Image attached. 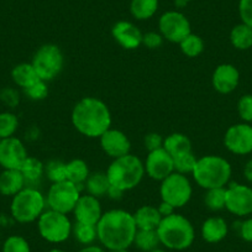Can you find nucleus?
I'll return each instance as SVG.
<instances>
[{
	"instance_id": "obj_46",
	"label": "nucleus",
	"mask_w": 252,
	"mask_h": 252,
	"mask_svg": "<svg viewBox=\"0 0 252 252\" xmlns=\"http://www.w3.org/2000/svg\"><path fill=\"white\" fill-rule=\"evenodd\" d=\"M123 190L119 188H115V187L110 186V188H109V192H108V197H110L111 199H115V200H119L121 197H123Z\"/></svg>"
},
{
	"instance_id": "obj_10",
	"label": "nucleus",
	"mask_w": 252,
	"mask_h": 252,
	"mask_svg": "<svg viewBox=\"0 0 252 252\" xmlns=\"http://www.w3.org/2000/svg\"><path fill=\"white\" fill-rule=\"evenodd\" d=\"M193 188L188 177L173 172L161 182L159 194L162 202L171 204L172 207L182 208L188 204L192 198Z\"/></svg>"
},
{
	"instance_id": "obj_2",
	"label": "nucleus",
	"mask_w": 252,
	"mask_h": 252,
	"mask_svg": "<svg viewBox=\"0 0 252 252\" xmlns=\"http://www.w3.org/2000/svg\"><path fill=\"white\" fill-rule=\"evenodd\" d=\"M71 120L74 129L89 139H99L113 123L109 106L94 96H86L74 105Z\"/></svg>"
},
{
	"instance_id": "obj_14",
	"label": "nucleus",
	"mask_w": 252,
	"mask_h": 252,
	"mask_svg": "<svg viewBox=\"0 0 252 252\" xmlns=\"http://www.w3.org/2000/svg\"><path fill=\"white\" fill-rule=\"evenodd\" d=\"M28 157V150L20 139L13 136L0 140V166L4 169H20Z\"/></svg>"
},
{
	"instance_id": "obj_28",
	"label": "nucleus",
	"mask_w": 252,
	"mask_h": 252,
	"mask_svg": "<svg viewBox=\"0 0 252 252\" xmlns=\"http://www.w3.org/2000/svg\"><path fill=\"white\" fill-rule=\"evenodd\" d=\"M20 172L23 173L26 184H35L40 182L45 174V164L40 159L29 156L21 166Z\"/></svg>"
},
{
	"instance_id": "obj_21",
	"label": "nucleus",
	"mask_w": 252,
	"mask_h": 252,
	"mask_svg": "<svg viewBox=\"0 0 252 252\" xmlns=\"http://www.w3.org/2000/svg\"><path fill=\"white\" fill-rule=\"evenodd\" d=\"M25 184L20 169H4L0 173V194L14 197L25 188Z\"/></svg>"
},
{
	"instance_id": "obj_34",
	"label": "nucleus",
	"mask_w": 252,
	"mask_h": 252,
	"mask_svg": "<svg viewBox=\"0 0 252 252\" xmlns=\"http://www.w3.org/2000/svg\"><path fill=\"white\" fill-rule=\"evenodd\" d=\"M19 127L18 116L10 111L0 113V140L13 137Z\"/></svg>"
},
{
	"instance_id": "obj_27",
	"label": "nucleus",
	"mask_w": 252,
	"mask_h": 252,
	"mask_svg": "<svg viewBox=\"0 0 252 252\" xmlns=\"http://www.w3.org/2000/svg\"><path fill=\"white\" fill-rule=\"evenodd\" d=\"M230 42L236 50H250L252 47V28L244 23L234 26L230 32Z\"/></svg>"
},
{
	"instance_id": "obj_36",
	"label": "nucleus",
	"mask_w": 252,
	"mask_h": 252,
	"mask_svg": "<svg viewBox=\"0 0 252 252\" xmlns=\"http://www.w3.org/2000/svg\"><path fill=\"white\" fill-rule=\"evenodd\" d=\"M45 174L52 183L67 181L66 176V163L53 159L45 166Z\"/></svg>"
},
{
	"instance_id": "obj_7",
	"label": "nucleus",
	"mask_w": 252,
	"mask_h": 252,
	"mask_svg": "<svg viewBox=\"0 0 252 252\" xmlns=\"http://www.w3.org/2000/svg\"><path fill=\"white\" fill-rule=\"evenodd\" d=\"M31 64L35 68L38 78L50 82L62 72L64 66V56L57 45L45 43L35 52Z\"/></svg>"
},
{
	"instance_id": "obj_41",
	"label": "nucleus",
	"mask_w": 252,
	"mask_h": 252,
	"mask_svg": "<svg viewBox=\"0 0 252 252\" xmlns=\"http://www.w3.org/2000/svg\"><path fill=\"white\" fill-rule=\"evenodd\" d=\"M163 141L164 139L158 132H149L147 135H145L144 145L147 149V151L151 152L155 151V150L162 149L163 147Z\"/></svg>"
},
{
	"instance_id": "obj_24",
	"label": "nucleus",
	"mask_w": 252,
	"mask_h": 252,
	"mask_svg": "<svg viewBox=\"0 0 252 252\" xmlns=\"http://www.w3.org/2000/svg\"><path fill=\"white\" fill-rule=\"evenodd\" d=\"M11 78L14 83L20 88L26 89L28 87L32 86L33 83L38 81V76L36 73L35 68L31 63H19L11 71Z\"/></svg>"
},
{
	"instance_id": "obj_48",
	"label": "nucleus",
	"mask_w": 252,
	"mask_h": 252,
	"mask_svg": "<svg viewBox=\"0 0 252 252\" xmlns=\"http://www.w3.org/2000/svg\"><path fill=\"white\" fill-rule=\"evenodd\" d=\"M78 252H106L103 247L96 246V245H88V246H84L83 249L79 250Z\"/></svg>"
},
{
	"instance_id": "obj_19",
	"label": "nucleus",
	"mask_w": 252,
	"mask_h": 252,
	"mask_svg": "<svg viewBox=\"0 0 252 252\" xmlns=\"http://www.w3.org/2000/svg\"><path fill=\"white\" fill-rule=\"evenodd\" d=\"M114 40L125 50H136L142 45V35L139 28L130 21H118L111 29Z\"/></svg>"
},
{
	"instance_id": "obj_52",
	"label": "nucleus",
	"mask_w": 252,
	"mask_h": 252,
	"mask_svg": "<svg viewBox=\"0 0 252 252\" xmlns=\"http://www.w3.org/2000/svg\"><path fill=\"white\" fill-rule=\"evenodd\" d=\"M181 1H184V3H188V1H190V0H181Z\"/></svg>"
},
{
	"instance_id": "obj_13",
	"label": "nucleus",
	"mask_w": 252,
	"mask_h": 252,
	"mask_svg": "<svg viewBox=\"0 0 252 252\" xmlns=\"http://www.w3.org/2000/svg\"><path fill=\"white\" fill-rule=\"evenodd\" d=\"M224 145L234 155H249L252 152V126L247 123L235 124L226 130Z\"/></svg>"
},
{
	"instance_id": "obj_25",
	"label": "nucleus",
	"mask_w": 252,
	"mask_h": 252,
	"mask_svg": "<svg viewBox=\"0 0 252 252\" xmlns=\"http://www.w3.org/2000/svg\"><path fill=\"white\" fill-rule=\"evenodd\" d=\"M163 149L172 157H176L178 155L192 151V141L187 135L181 134V132H173L164 137Z\"/></svg>"
},
{
	"instance_id": "obj_32",
	"label": "nucleus",
	"mask_w": 252,
	"mask_h": 252,
	"mask_svg": "<svg viewBox=\"0 0 252 252\" xmlns=\"http://www.w3.org/2000/svg\"><path fill=\"white\" fill-rule=\"evenodd\" d=\"M72 235L79 244L88 246L93 245L95 240H98V232H96V225H88L77 222L72 226Z\"/></svg>"
},
{
	"instance_id": "obj_1",
	"label": "nucleus",
	"mask_w": 252,
	"mask_h": 252,
	"mask_svg": "<svg viewBox=\"0 0 252 252\" xmlns=\"http://www.w3.org/2000/svg\"><path fill=\"white\" fill-rule=\"evenodd\" d=\"M136 231L134 214L123 209L103 213L96 224L98 240L106 250L129 249L134 244Z\"/></svg>"
},
{
	"instance_id": "obj_20",
	"label": "nucleus",
	"mask_w": 252,
	"mask_h": 252,
	"mask_svg": "<svg viewBox=\"0 0 252 252\" xmlns=\"http://www.w3.org/2000/svg\"><path fill=\"white\" fill-rule=\"evenodd\" d=\"M229 226L225 219L220 217H210L202 224L200 234L204 241L209 244H218L226 237Z\"/></svg>"
},
{
	"instance_id": "obj_42",
	"label": "nucleus",
	"mask_w": 252,
	"mask_h": 252,
	"mask_svg": "<svg viewBox=\"0 0 252 252\" xmlns=\"http://www.w3.org/2000/svg\"><path fill=\"white\" fill-rule=\"evenodd\" d=\"M239 14L242 23L252 28V0H240Z\"/></svg>"
},
{
	"instance_id": "obj_29",
	"label": "nucleus",
	"mask_w": 252,
	"mask_h": 252,
	"mask_svg": "<svg viewBox=\"0 0 252 252\" xmlns=\"http://www.w3.org/2000/svg\"><path fill=\"white\" fill-rule=\"evenodd\" d=\"M158 9V0H131L130 11L136 20H149Z\"/></svg>"
},
{
	"instance_id": "obj_49",
	"label": "nucleus",
	"mask_w": 252,
	"mask_h": 252,
	"mask_svg": "<svg viewBox=\"0 0 252 252\" xmlns=\"http://www.w3.org/2000/svg\"><path fill=\"white\" fill-rule=\"evenodd\" d=\"M108 252H129L127 249H116V250H108Z\"/></svg>"
},
{
	"instance_id": "obj_26",
	"label": "nucleus",
	"mask_w": 252,
	"mask_h": 252,
	"mask_svg": "<svg viewBox=\"0 0 252 252\" xmlns=\"http://www.w3.org/2000/svg\"><path fill=\"white\" fill-rule=\"evenodd\" d=\"M89 174L91 172H89L88 163L84 159L74 158L66 163L67 181L72 182L81 188L82 186H84V182L87 181Z\"/></svg>"
},
{
	"instance_id": "obj_16",
	"label": "nucleus",
	"mask_w": 252,
	"mask_h": 252,
	"mask_svg": "<svg viewBox=\"0 0 252 252\" xmlns=\"http://www.w3.org/2000/svg\"><path fill=\"white\" fill-rule=\"evenodd\" d=\"M101 150L111 158H119L130 154L131 142L125 132L118 129H109L99 137Z\"/></svg>"
},
{
	"instance_id": "obj_8",
	"label": "nucleus",
	"mask_w": 252,
	"mask_h": 252,
	"mask_svg": "<svg viewBox=\"0 0 252 252\" xmlns=\"http://www.w3.org/2000/svg\"><path fill=\"white\" fill-rule=\"evenodd\" d=\"M72 222L67 214L45 210L37 220V229L41 237L51 244H61L69 239L72 235Z\"/></svg>"
},
{
	"instance_id": "obj_5",
	"label": "nucleus",
	"mask_w": 252,
	"mask_h": 252,
	"mask_svg": "<svg viewBox=\"0 0 252 252\" xmlns=\"http://www.w3.org/2000/svg\"><path fill=\"white\" fill-rule=\"evenodd\" d=\"M106 174L111 186L127 192L136 188L146 173L144 162L135 155L127 154L114 158L106 169Z\"/></svg>"
},
{
	"instance_id": "obj_30",
	"label": "nucleus",
	"mask_w": 252,
	"mask_h": 252,
	"mask_svg": "<svg viewBox=\"0 0 252 252\" xmlns=\"http://www.w3.org/2000/svg\"><path fill=\"white\" fill-rule=\"evenodd\" d=\"M134 245H136L137 249L141 250V251L144 252H150L158 249L161 242H159V237H158V234H157V230L137 229L136 235H135V239H134Z\"/></svg>"
},
{
	"instance_id": "obj_37",
	"label": "nucleus",
	"mask_w": 252,
	"mask_h": 252,
	"mask_svg": "<svg viewBox=\"0 0 252 252\" xmlns=\"http://www.w3.org/2000/svg\"><path fill=\"white\" fill-rule=\"evenodd\" d=\"M1 252H31V247L25 237L13 235L4 241Z\"/></svg>"
},
{
	"instance_id": "obj_3",
	"label": "nucleus",
	"mask_w": 252,
	"mask_h": 252,
	"mask_svg": "<svg viewBox=\"0 0 252 252\" xmlns=\"http://www.w3.org/2000/svg\"><path fill=\"white\" fill-rule=\"evenodd\" d=\"M159 242L168 250L183 251L192 246L195 239L194 226L184 215L173 213L162 218L157 227Z\"/></svg>"
},
{
	"instance_id": "obj_40",
	"label": "nucleus",
	"mask_w": 252,
	"mask_h": 252,
	"mask_svg": "<svg viewBox=\"0 0 252 252\" xmlns=\"http://www.w3.org/2000/svg\"><path fill=\"white\" fill-rule=\"evenodd\" d=\"M163 36L159 32L150 31L142 35V45L146 46L149 50H157L163 45Z\"/></svg>"
},
{
	"instance_id": "obj_31",
	"label": "nucleus",
	"mask_w": 252,
	"mask_h": 252,
	"mask_svg": "<svg viewBox=\"0 0 252 252\" xmlns=\"http://www.w3.org/2000/svg\"><path fill=\"white\" fill-rule=\"evenodd\" d=\"M178 45L182 53L190 58L198 57L199 55H202L205 47L203 38L199 35H195V33H189Z\"/></svg>"
},
{
	"instance_id": "obj_33",
	"label": "nucleus",
	"mask_w": 252,
	"mask_h": 252,
	"mask_svg": "<svg viewBox=\"0 0 252 252\" xmlns=\"http://www.w3.org/2000/svg\"><path fill=\"white\" fill-rule=\"evenodd\" d=\"M204 203L207 208L212 212H220L225 209L226 205V188H213L207 189L204 197Z\"/></svg>"
},
{
	"instance_id": "obj_44",
	"label": "nucleus",
	"mask_w": 252,
	"mask_h": 252,
	"mask_svg": "<svg viewBox=\"0 0 252 252\" xmlns=\"http://www.w3.org/2000/svg\"><path fill=\"white\" fill-rule=\"evenodd\" d=\"M1 99H3L8 105L14 108V106L19 103V94L16 93L14 89H5V91L1 93Z\"/></svg>"
},
{
	"instance_id": "obj_38",
	"label": "nucleus",
	"mask_w": 252,
	"mask_h": 252,
	"mask_svg": "<svg viewBox=\"0 0 252 252\" xmlns=\"http://www.w3.org/2000/svg\"><path fill=\"white\" fill-rule=\"evenodd\" d=\"M24 93L31 100H43L46 96L48 95V87L47 82L42 81V79H38L36 83H33L32 86L28 87L26 89H24Z\"/></svg>"
},
{
	"instance_id": "obj_39",
	"label": "nucleus",
	"mask_w": 252,
	"mask_h": 252,
	"mask_svg": "<svg viewBox=\"0 0 252 252\" xmlns=\"http://www.w3.org/2000/svg\"><path fill=\"white\" fill-rule=\"evenodd\" d=\"M237 113L244 123H252V94H245L237 103Z\"/></svg>"
},
{
	"instance_id": "obj_51",
	"label": "nucleus",
	"mask_w": 252,
	"mask_h": 252,
	"mask_svg": "<svg viewBox=\"0 0 252 252\" xmlns=\"http://www.w3.org/2000/svg\"><path fill=\"white\" fill-rule=\"evenodd\" d=\"M150 252H168V251H166V250H162V249H156V250H154V251H150Z\"/></svg>"
},
{
	"instance_id": "obj_11",
	"label": "nucleus",
	"mask_w": 252,
	"mask_h": 252,
	"mask_svg": "<svg viewBox=\"0 0 252 252\" xmlns=\"http://www.w3.org/2000/svg\"><path fill=\"white\" fill-rule=\"evenodd\" d=\"M159 33L164 40L173 43H179L184 37L192 33L190 23L186 15L179 11H167L159 18Z\"/></svg>"
},
{
	"instance_id": "obj_17",
	"label": "nucleus",
	"mask_w": 252,
	"mask_h": 252,
	"mask_svg": "<svg viewBox=\"0 0 252 252\" xmlns=\"http://www.w3.org/2000/svg\"><path fill=\"white\" fill-rule=\"evenodd\" d=\"M240 72L234 64L222 63L214 69L212 76L213 88L220 94H230L237 88Z\"/></svg>"
},
{
	"instance_id": "obj_45",
	"label": "nucleus",
	"mask_w": 252,
	"mask_h": 252,
	"mask_svg": "<svg viewBox=\"0 0 252 252\" xmlns=\"http://www.w3.org/2000/svg\"><path fill=\"white\" fill-rule=\"evenodd\" d=\"M157 208H158V212H159V214L162 215V218L168 217V215L176 213V208L172 207L171 204H168V203H166V202H161V204H159Z\"/></svg>"
},
{
	"instance_id": "obj_6",
	"label": "nucleus",
	"mask_w": 252,
	"mask_h": 252,
	"mask_svg": "<svg viewBox=\"0 0 252 252\" xmlns=\"http://www.w3.org/2000/svg\"><path fill=\"white\" fill-rule=\"evenodd\" d=\"M47 207L46 197L33 187H25L13 197L10 212L14 219L21 224L37 221Z\"/></svg>"
},
{
	"instance_id": "obj_43",
	"label": "nucleus",
	"mask_w": 252,
	"mask_h": 252,
	"mask_svg": "<svg viewBox=\"0 0 252 252\" xmlns=\"http://www.w3.org/2000/svg\"><path fill=\"white\" fill-rule=\"evenodd\" d=\"M240 236L246 242H252V218L240 224Z\"/></svg>"
},
{
	"instance_id": "obj_18",
	"label": "nucleus",
	"mask_w": 252,
	"mask_h": 252,
	"mask_svg": "<svg viewBox=\"0 0 252 252\" xmlns=\"http://www.w3.org/2000/svg\"><path fill=\"white\" fill-rule=\"evenodd\" d=\"M73 214L77 222L96 225L103 215L99 198L93 197L91 194L81 195L73 209Z\"/></svg>"
},
{
	"instance_id": "obj_35",
	"label": "nucleus",
	"mask_w": 252,
	"mask_h": 252,
	"mask_svg": "<svg viewBox=\"0 0 252 252\" xmlns=\"http://www.w3.org/2000/svg\"><path fill=\"white\" fill-rule=\"evenodd\" d=\"M197 157L193 154V151L186 152V154L178 155L173 157V166L174 172L187 176V174H192L194 169L195 163H197Z\"/></svg>"
},
{
	"instance_id": "obj_47",
	"label": "nucleus",
	"mask_w": 252,
	"mask_h": 252,
	"mask_svg": "<svg viewBox=\"0 0 252 252\" xmlns=\"http://www.w3.org/2000/svg\"><path fill=\"white\" fill-rule=\"evenodd\" d=\"M244 176L250 183H252V159H250L244 168Z\"/></svg>"
},
{
	"instance_id": "obj_12",
	"label": "nucleus",
	"mask_w": 252,
	"mask_h": 252,
	"mask_svg": "<svg viewBox=\"0 0 252 252\" xmlns=\"http://www.w3.org/2000/svg\"><path fill=\"white\" fill-rule=\"evenodd\" d=\"M225 209L236 217L252 214V188L240 183H231L226 188Z\"/></svg>"
},
{
	"instance_id": "obj_23",
	"label": "nucleus",
	"mask_w": 252,
	"mask_h": 252,
	"mask_svg": "<svg viewBox=\"0 0 252 252\" xmlns=\"http://www.w3.org/2000/svg\"><path fill=\"white\" fill-rule=\"evenodd\" d=\"M110 182H109L106 172H93L88 176L87 181L84 182V188L87 193L95 198H101L104 195H108L109 188H110Z\"/></svg>"
},
{
	"instance_id": "obj_9",
	"label": "nucleus",
	"mask_w": 252,
	"mask_h": 252,
	"mask_svg": "<svg viewBox=\"0 0 252 252\" xmlns=\"http://www.w3.org/2000/svg\"><path fill=\"white\" fill-rule=\"evenodd\" d=\"M81 195V187L69 181L58 182L52 183L48 189L46 203L48 209L62 214H68L73 212Z\"/></svg>"
},
{
	"instance_id": "obj_4",
	"label": "nucleus",
	"mask_w": 252,
	"mask_h": 252,
	"mask_svg": "<svg viewBox=\"0 0 252 252\" xmlns=\"http://www.w3.org/2000/svg\"><path fill=\"white\" fill-rule=\"evenodd\" d=\"M231 173V164L227 159L217 155H208L197 159L192 176L195 183L207 190L227 186Z\"/></svg>"
},
{
	"instance_id": "obj_22",
	"label": "nucleus",
	"mask_w": 252,
	"mask_h": 252,
	"mask_svg": "<svg viewBox=\"0 0 252 252\" xmlns=\"http://www.w3.org/2000/svg\"><path fill=\"white\" fill-rule=\"evenodd\" d=\"M134 219L137 229L140 230H157L162 220L158 208L154 205H142L134 213Z\"/></svg>"
},
{
	"instance_id": "obj_50",
	"label": "nucleus",
	"mask_w": 252,
	"mask_h": 252,
	"mask_svg": "<svg viewBox=\"0 0 252 252\" xmlns=\"http://www.w3.org/2000/svg\"><path fill=\"white\" fill-rule=\"evenodd\" d=\"M48 252H66V251H64V250H61V249H52V250H50Z\"/></svg>"
},
{
	"instance_id": "obj_15",
	"label": "nucleus",
	"mask_w": 252,
	"mask_h": 252,
	"mask_svg": "<svg viewBox=\"0 0 252 252\" xmlns=\"http://www.w3.org/2000/svg\"><path fill=\"white\" fill-rule=\"evenodd\" d=\"M144 164L145 173L154 181L162 182L174 172L173 157L163 147L149 152Z\"/></svg>"
}]
</instances>
